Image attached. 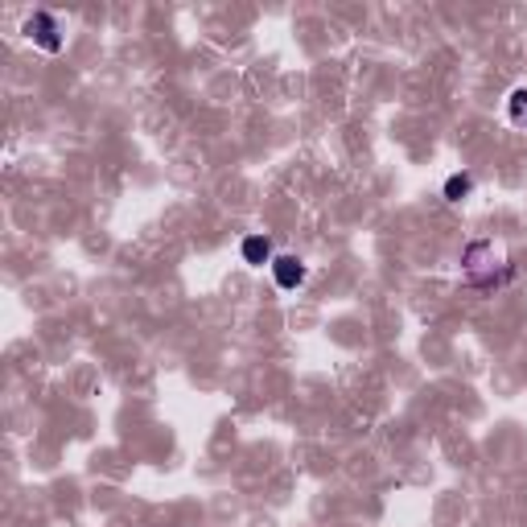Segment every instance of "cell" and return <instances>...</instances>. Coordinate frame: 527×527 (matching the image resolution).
Instances as JSON below:
<instances>
[{"instance_id": "277c9868", "label": "cell", "mask_w": 527, "mask_h": 527, "mask_svg": "<svg viewBox=\"0 0 527 527\" xmlns=\"http://www.w3.org/2000/svg\"><path fill=\"white\" fill-rule=\"evenodd\" d=\"M239 252H244V264H252V268H264V264L272 268V260H276V255H272V244H268L264 235H247Z\"/></svg>"}, {"instance_id": "7a4b0ae2", "label": "cell", "mask_w": 527, "mask_h": 527, "mask_svg": "<svg viewBox=\"0 0 527 527\" xmlns=\"http://www.w3.org/2000/svg\"><path fill=\"white\" fill-rule=\"evenodd\" d=\"M25 38H30L38 49H46V54H58V49H62L58 17H54V13H46V9H38L30 21H25Z\"/></svg>"}, {"instance_id": "6da1fadb", "label": "cell", "mask_w": 527, "mask_h": 527, "mask_svg": "<svg viewBox=\"0 0 527 527\" xmlns=\"http://www.w3.org/2000/svg\"><path fill=\"white\" fill-rule=\"evenodd\" d=\"M461 276H466V284H474V289H495V284H503L507 281L503 252H498L495 244H487V239H474V244L466 247V255H461Z\"/></svg>"}, {"instance_id": "8992f818", "label": "cell", "mask_w": 527, "mask_h": 527, "mask_svg": "<svg viewBox=\"0 0 527 527\" xmlns=\"http://www.w3.org/2000/svg\"><path fill=\"white\" fill-rule=\"evenodd\" d=\"M474 194V177L469 174H453L450 182H445V198H450V202H461V198H469Z\"/></svg>"}, {"instance_id": "5b68a950", "label": "cell", "mask_w": 527, "mask_h": 527, "mask_svg": "<svg viewBox=\"0 0 527 527\" xmlns=\"http://www.w3.org/2000/svg\"><path fill=\"white\" fill-rule=\"evenodd\" d=\"M507 116H511V124L515 128H527V83L507 95Z\"/></svg>"}, {"instance_id": "3957f363", "label": "cell", "mask_w": 527, "mask_h": 527, "mask_svg": "<svg viewBox=\"0 0 527 527\" xmlns=\"http://www.w3.org/2000/svg\"><path fill=\"white\" fill-rule=\"evenodd\" d=\"M305 276H309V272H305V264L297 260V255H276V260H272V281L281 284L284 293H293V289H301V284H305Z\"/></svg>"}]
</instances>
